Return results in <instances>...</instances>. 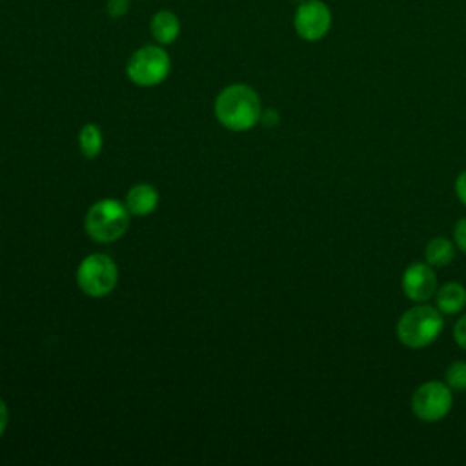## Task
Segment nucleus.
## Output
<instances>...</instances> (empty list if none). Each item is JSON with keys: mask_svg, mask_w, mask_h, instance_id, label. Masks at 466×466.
Segmentation results:
<instances>
[{"mask_svg": "<svg viewBox=\"0 0 466 466\" xmlns=\"http://www.w3.org/2000/svg\"><path fill=\"white\" fill-rule=\"evenodd\" d=\"M215 113L224 127L231 131H248L260 120V98L249 86L233 84L218 93Z\"/></svg>", "mask_w": 466, "mask_h": 466, "instance_id": "obj_1", "label": "nucleus"}, {"mask_svg": "<svg viewBox=\"0 0 466 466\" xmlns=\"http://www.w3.org/2000/svg\"><path fill=\"white\" fill-rule=\"evenodd\" d=\"M444 328L442 311L437 306L417 302V306L406 309L397 320L395 333L400 344L411 350H420L433 344Z\"/></svg>", "mask_w": 466, "mask_h": 466, "instance_id": "obj_2", "label": "nucleus"}, {"mask_svg": "<svg viewBox=\"0 0 466 466\" xmlns=\"http://www.w3.org/2000/svg\"><path fill=\"white\" fill-rule=\"evenodd\" d=\"M129 224L127 208L116 198L95 202L86 215V231L98 242H113L120 238Z\"/></svg>", "mask_w": 466, "mask_h": 466, "instance_id": "obj_3", "label": "nucleus"}, {"mask_svg": "<svg viewBox=\"0 0 466 466\" xmlns=\"http://www.w3.org/2000/svg\"><path fill=\"white\" fill-rule=\"evenodd\" d=\"M171 69V58L160 46H144L137 49L126 66L129 80L142 87H151L166 80Z\"/></svg>", "mask_w": 466, "mask_h": 466, "instance_id": "obj_4", "label": "nucleus"}, {"mask_svg": "<svg viewBox=\"0 0 466 466\" xmlns=\"http://www.w3.org/2000/svg\"><path fill=\"white\" fill-rule=\"evenodd\" d=\"M118 269L113 258L102 253L87 255L76 269V284L89 297H106L116 286Z\"/></svg>", "mask_w": 466, "mask_h": 466, "instance_id": "obj_5", "label": "nucleus"}, {"mask_svg": "<svg viewBox=\"0 0 466 466\" xmlns=\"http://www.w3.org/2000/svg\"><path fill=\"white\" fill-rule=\"evenodd\" d=\"M453 404L451 388L441 380L422 382L411 395V411L422 422L444 419Z\"/></svg>", "mask_w": 466, "mask_h": 466, "instance_id": "obj_6", "label": "nucleus"}, {"mask_svg": "<svg viewBox=\"0 0 466 466\" xmlns=\"http://www.w3.org/2000/svg\"><path fill=\"white\" fill-rule=\"evenodd\" d=\"M331 9L322 0H302L293 13V29L306 42L322 40L331 29Z\"/></svg>", "mask_w": 466, "mask_h": 466, "instance_id": "obj_7", "label": "nucleus"}, {"mask_svg": "<svg viewBox=\"0 0 466 466\" xmlns=\"http://www.w3.org/2000/svg\"><path fill=\"white\" fill-rule=\"evenodd\" d=\"M402 293L413 302H426L437 291V277L428 262H413L402 273Z\"/></svg>", "mask_w": 466, "mask_h": 466, "instance_id": "obj_8", "label": "nucleus"}, {"mask_svg": "<svg viewBox=\"0 0 466 466\" xmlns=\"http://www.w3.org/2000/svg\"><path fill=\"white\" fill-rule=\"evenodd\" d=\"M149 31L158 44H162V46L173 44L180 35V20L173 11H167V9L157 11L151 16Z\"/></svg>", "mask_w": 466, "mask_h": 466, "instance_id": "obj_9", "label": "nucleus"}, {"mask_svg": "<svg viewBox=\"0 0 466 466\" xmlns=\"http://www.w3.org/2000/svg\"><path fill=\"white\" fill-rule=\"evenodd\" d=\"M158 206V193L149 184H137L129 189L126 198V208L131 215H149Z\"/></svg>", "mask_w": 466, "mask_h": 466, "instance_id": "obj_10", "label": "nucleus"}, {"mask_svg": "<svg viewBox=\"0 0 466 466\" xmlns=\"http://www.w3.org/2000/svg\"><path fill=\"white\" fill-rule=\"evenodd\" d=\"M435 306L446 313L455 315L466 306V288L459 282H446L435 291Z\"/></svg>", "mask_w": 466, "mask_h": 466, "instance_id": "obj_11", "label": "nucleus"}, {"mask_svg": "<svg viewBox=\"0 0 466 466\" xmlns=\"http://www.w3.org/2000/svg\"><path fill=\"white\" fill-rule=\"evenodd\" d=\"M455 257V244L446 237H433L424 248V258L433 268L448 266Z\"/></svg>", "mask_w": 466, "mask_h": 466, "instance_id": "obj_12", "label": "nucleus"}, {"mask_svg": "<svg viewBox=\"0 0 466 466\" xmlns=\"http://www.w3.org/2000/svg\"><path fill=\"white\" fill-rule=\"evenodd\" d=\"M78 144L80 151L86 158H95L102 151V133L96 124H86L78 133Z\"/></svg>", "mask_w": 466, "mask_h": 466, "instance_id": "obj_13", "label": "nucleus"}, {"mask_svg": "<svg viewBox=\"0 0 466 466\" xmlns=\"http://www.w3.org/2000/svg\"><path fill=\"white\" fill-rule=\"evenodd\" d=\"M444 382L457 391L466 390V362L455 360L444 371Z\"/></svg>", "mask_w": 466, "mask_h": 466, "instance_id": "obj_14", "label": "nucleus"}, {"mask_svg": "<svg viewBox=\"0 0 466 466\" xmlns=\"http://www.w3.org/2000/svg\"><path fill=\"white\" fill-rule=\"evenodd\" d=\"M453 244L466 255V217L459 218L453 226Z\"/></svg>", "mask_w": 466, "mask_h": 466, "instance_id": "obj_15", "label": "nucleus"}, {"mask_svg": "<svg viewBox=\"0 0 466 466\" xmlns=\"http://www.w3.org/2000/svg\"><path fill=\"white\" fill-rule=\"evenodd\" d=\"M453 339H455V342L462 350H466V313L455 322V326H453Z\"/></svg>", "mask_w": 466, "mask_h": 466, "instance_id": "obj_16", "label": "nucleus"}, {"mask_svg": "<svg viewBox=\"0 0 466 466\" xmlns=\"http://www.w3.org/2000/svg\"><path fill=\"white\" fill-rule=\"evenodd\" d=\"M129 9V0H109L107 2V13L115 18L126 15Z\"/></svg>", "mask_w": 466, "mask_h": 466, "instance_id": "obj_17", "label": "nucleus"}, {"mask_svg": "<svg viewBox=\"0 0 466 466\" xmlns=\"http://www.w3.org/2000/svg\"><path fill=\"white\" fill-rule=\"evenodd\" d=\"M455 195L466 206V169L461 171L455 178Z\"/></svg>", "mask_w": 466, "mask_h": 466, "instance_id": "obj_18", "label": "nucleus"}, {"mask_svg": "<svg viewBox=\"0 0 466 466\" xmlns=\"http://www.w3.org/2000/svg\"><path fill=\"white\" fill-rule=\"evenodd\" d=\"M7 420H9L7 406H5V402L0 399V437H2V433L5 431V428H7Z\"/></svg>", "mask_w": 466, "mask_h": 466, "instance_id": "obj_19", "label": "nucleus"}, {"mask_svg": "<svg viewBox=\"0 0 466 466\" xmlns=\"http://www.w3.org/2000/svg\"><path fill=\"white\" fill-rule=\"evenodd\" d=\"M260 120L266 124V126H275L279 122V113L275 109H268L266 113L260 115Z\"/></svg>", "mask_w": 466, "mask_h": 466, "instance_id": "obj_20", "label": "nucleus"}]
</instances>
